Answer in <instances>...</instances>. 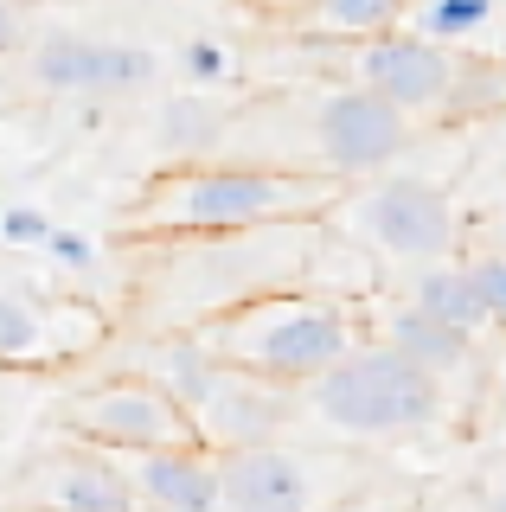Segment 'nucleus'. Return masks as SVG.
<instances>
[{
    "mask_svg": "<svg viewBox=\"0 0 506 512\" xmlns=\"http://www.w3.org/2000/svg\"><path fill=\"white\" fill-rule=\"evenodd\" d=\"M65 320H71V308L45 314L26 295L0 288V365H52V359H65L77 346V340H65Z\"/></svg>",
    "mask_w": 506,
    "mask_h": 512,
    "instance_id": "obj_14",
    "label": "nucleus"
},
{
    "mask_svg": "<svg viewBox=\"0 0 506 512\" xmlns=\"http://www.w3.org/2000/svg\"><path fill=\"white\" fill-rule=\"evenodd\" d=\"M302 26L321 32V39L372 45L385 32L410 26V0H302Z\"/></svg>",
    "mask_w": 506,
    "mask_h": 512,
    "instance_id": "obj_17",
    "label": "nucleus"
},
{
    "mask_svg": "<svg viewBox=\"0 0 506 512\" xmlns=\"http://www.w3.org/2000/svg\"><path fill=\"white\" fill-rule=\"evenodd\" d=\"M33 84L52 96H122L154 84V52H141L129 39H90V32H45L26 52Z\"/></svg>",
    "mask_w": 506,
    "mask_h": 512,
    "instance_id": "obj_9",
    "label": "nucleus"
},
{
    "mask_svg": "<svg viewBox=\"0 0 506 512\" xmlns=\"http://www.w3.org/2000/svg\"><path fill=\"white\" fill-rule=\"evenodd\" d=\"M0 218H7V205H0Z\"/></svg>",
    "mask_w": 506,
    "mask_h": 512,
    "instance_id": "obj_29",
    "label": "nucleus"
},
{
    "mask_svg": "<svg viewBox=\"0 0 506 512\" xmlns=\"http://www.w3.org/2000/svg\"><path fill=\"white\" fill-rule=\"evenodd\" d=\"M487 109H506V58L462 52V77H455V96L442 109V122H468V116H487Z\"/></svg>",
    "mask_w": 506,
    "mask_h": 512,
    "instance_id": "obj_21",
    "label": "nucleus"
},
{
    "mask_svg": "<svg viewBox=\"0 0 506 512\" xmlns=\"http://www.w3.org/2000/svg\"><path fill=\"white\" fill-rule=\"evenodd\" d=\"M455 77H462V52L423 39V32H385V39L359 45L353 52V84L378 90L385 103H398L404 116H442L455 96Z\"/></svg>",
    "mask_w": 506,
    "mask_h": 512,
    "instance_id": "obj_8",
    "label": "nucleus"
},
{
    "mask_svg": "<svg viewBox=\"0 0 506 512\" xmlns=\"http://www.w3.org/2000/svg\"><path fill=\"white\" fill-rule=\"evenodd\" d=\"M13 500L20 512H141V487L135 468H122L103 448H65L33 461Z\"/></svg>",
    "mask_w": 506,
    "mask_h": 512,
    "instance_id": "obj_10",
    "label": "nucleus"
},
{
    "mask_svg": "<svg viewBox=\"0 0 506 512\" xmlns=\"http://www.w3.org/2000/svg\"><path fill=\"white\" fill-rule=\"evenodd\" d=\"M199 442L212 455H244V448H276L282 429L295 423V391L289 384H270L257 372H237L225 365V378L212 384V397L199 404Z\"/></svg>",
    "mask_w": 506,
    "mask_h": 512,
    "instance_id": "obj_11",
    "label": "nucleus"
},
{
    "mask_svg": "<svg viewBox=\"0 0 506 512\" xmlns=\"http://www.w3.org/2000/svg\"><path fill=\"white\" fill-rule=\"evenodd\" d=\"M58 429L103 455H167V448H205L199 423L161 378H103L58 410Z\"/></svg>",
    "mask_w": 506,
    "mask_h": 512,
    "instance_id": "obj_5",
    "label": "nucleus"
},
{
    "mask_svg": "<svg viewBox=\"0 0 506 512\" xmlns=\"http://www.w3.org/2000/svg\"><path fill=\"white\" fill-rule=\"evenodd\" d=\"M340 218L353 224V237H366V244H378L398 263H423V269H436L462 244L455 199L436 180H417V173H385V180L346 192Z\"/></svg>",
    "mask_w": 506,
    "mask_h": 512,
    "instance_id": "obj_6",
    "label": "nucleus"
},
{
    "mask_svg": "<svg viewBox=\"0 0 506 512\" xmlns=\"http://www.w3.org/2000/svg\"><path fill=\"white\" fill-rule=\"evenodd\" d=\"M481 512H506V480H494V487H487V500H481Z\"/></svg>",
    "mask_w": 506,
    "mask_h": 512,
    "instance_id": "obj_28",
    "label": "nucleus"
},
{
    "mask_svg": "<svg viewBox=\"0 0 506 512\" xmlns=\"http://www.w3.org/2000/svg\"><path fill=\"white\" fill-rule=\"evenodd\" d=\"M308 410L353 442H404L442 423V378L391 340H359L327 378L308 384Z\"/></svg>",
    "mask_w": 506,
    "mask_h": 512,
    "instance_id": "obj_4",
    "label": "nucleus"
},
{
    "mask_svg": "<svg viewBox=\"0 0 506 512\" xmlns=\"http://www.w3.org/2000/svg\"><path fill=\"white\" fill-rule=\"evenodd\" d=\"M52 231L58 224L45 218L39 205H7V218H0V244H13V250H45Z\"/></svg>",
    "mask_w": 506,
    "mask_h": 512,
    "instance_id": "obj_22",
    "label": "nucleus"
},
{
    "mask_svg": "<svg viewBox=\"0 0 506 512\" xmlns=\"http://www.w3.org/2000/svg\"><path fill=\"white\" fill-rule=\"evenodd\" d=\"M154 378L186 404V416H199V404L212 397V384L225 378V359H212V346H205L199 333H161V346H154Z\"/></svg>",
    "mask_w": 506,
    "mask_h": 512,
    "instance_id": "obj_18",
    "label": "nucleus"
},
{
    "mask_svg": "<svg viewBox=\"0 0 506 512\" xmlns=\"http://www.w3.org/2000/svg\"><path fill=\"white\" fill-rule=\"evenodd\" d=\"M474 282H481V295H487V314H494V327H506V250L494 256H474Z\"/></svg>",
    "mask_w": 506,
    "mask_h": 512,
    "instance_id": "obj_24",
    "label": "nucleus"
},
{
    "mask_svg": "<svg viewBox=\"0 0 506 512\" xmlns=\"http://www.w3.org/2000/svg\"><path fill=\"white\" fill-rule=\"evenodd\" d=\"M135 487L161 512H225V480H218L212 448H167V455H135Z\"/></svg>",
    "mask_w": 506,
    "mask_h": 512,
    "instance_id": "obj_13",
    "label": "nucleus"
},
{
    "mask_svg": "<svg viewBox=\"0 0 506 512\" xmlns=\"http://www.w3.org/2000/svg\"><path fill=\"white\" fill-rule=\"evenodd\" d=\"M321 512H398V506L378 500V493H359V500H340V506H321Z\"/></svg>",
    "mask_w": 506,
    "mask_h": 512,
    "instance_id": "obj_27",
    "label": "nucleus"
},
{
    "mask_svg": "<svg viewBox=\"0 0 506 512\" xmlns=\"http://www.w3.org/2000/svg\"><path fill=\"white\" fill-rule=\"evenodd\" d=\"M20 45H26V13L0 0V58H7V52H20Z\"/></svg>",
    "mask_w": 506,
    "mask_h": 512,
    "instance_id": "obj_26",
    "label": "nucleus"
},
{
    "mask_svg": "<svg viewBox=\"0 0 506 512\" xmlns=\"http://www.w3.org/2000/svg\"><path fill=\"white\" fill-rule=\"evenodd\" d=\"M410 122L398 103H385L366 84H340L321 90L308 103V141H314V173L327 180H366L385 173L391 160L410 148Z\"/></svg>",
    "mask_w": 506,
    "mask_h": 512,
    "instance_id": "obj_7",
    "label": "nucleus"
},
{
    "mask_svg": "<svg viewBox=\"0 0 506 512\" xmlns=\"http://www.w3.org/2000/svg\"><path fill=\"white\" fill-rule=\"evenodd\" d=\"M45 250H52L65 269H90V263H97V244H90L84 231H52V244H45Z\"/></svg>",
    "mask_w": 506,
    "mask_h": 512,
    "instance_id": "obj_25",
    "label": "nucleus"
},
{
    "mask_svg": "<svg viewBox=\"0 0 506 512\" xmlns=\"http://www.w3.org/2000/svg\"><path fill=\"white\" fill-rule=\"evenodd\" d=\"M410 308H423L430 320H442V327H455V333H468V340H481V333L494 327L487 295H481V282H474L468 263H436V269H423Z\"/></svg>",
    "mask_w": 506,
    "mask_h": 512,
    "instance_id": "obj_15",
    "label": "nucleus"
},
{
    "mask_svg": "<svg viewBox=\"0 0 506 512\" xmlns=\"http://www.w3.org/2000/svg\"><path fill=\"white\" fill-rule=\"evenodd\" d=\"M180 71L193 77V84H225V77H231V52L218 39H186L180 45Z\"/></svg>",
    "mask_w": 506,
    "mask_h": 512,
    "instance_id": "obj_23",
    "label": "nucleus"
},
{
    "mask_svg": "<svg viewBox=\"0 0 506 512\" xmlns=\"http://www.w3.org/2000/svg\"><path fill=\"white\" fill-rule=\"evenodd\" d=\"M225 480V512H314V480L308 461L289 448H244V455H218Z\"/></svg>",
    "mask_w": 506,
    "mask_h": 512,
    "instance_id": "obj_12",
    "label": "nucleus"
},
{
    "mask_svg": "<svg viewBox=\"0 0 506 512\" xmlns=\"http://www.w3.org/2000/svg\"><path fill=\"white\" fill-rule=\"evenodd\" d=\"M154 141H161V154H173L180 167H199V160L225 141V109L205 103V96H173V103H161V116H154Z\"/></svg>",
    "mask_w": 506,
    "mask_h": 512,
    "instance_id": "obj_19",
    "label": "nucleus"
},
{
    "mask_svg": "<svg viewBox=\"0 0 506 512\" xmlns=\"http://www.w3.org/2000/svg\"><path fill=\"white\" fill-rule=\"evenodd\" d=\"M199 340L212 346V359L237 365V372L308 391L314 378H327L359 346V327H353V301L334 295V288H270L244 308L205 320Z\"/></svg>",
    "mask_w": 506,
    "mask_h": 512,
    "instance_id": "obj_3",
    "label": "nucleus"
},
{
    "mask_svg": "<svg viewBox=\"0 0 506 512\" xmlns=\"http://www.w3.org/2000/svg\"><path fill=\"white\" fill-rule=\"evenodd\" d=\"M346 205V180L314 167H263V160H199L167 167L141 186L122 237L129 244H173V237H237L276 224H321Z\"/></svg>",
    "mask_w": 506,
    "mask_h": 512,
    "instance_id": "obj_1",
    "label": "nucleus"
},
{
    "mask_svg": "<svg viewBox=\"0 0 506 512\" xmlns=\"http://www.w3.org/2000/svg\"><path fill=\"white\" fill-rule=\"evenodd\" d=\"M327 237L321 224H276V231H237V237H173L154 250L141 276V308L167 333H199L205 320L244 308L270 288H302L314 276Z\"/></svg>",
    "mask_w": 506,
    "mask_h": 512,
    "instance_id": "obj_2",
    "label": "nucleus"
},
{
    "mask_svg": "<svg viewBox=\"0 0 506 512\" xmlns=\"http://www.w3.org/2000/svg\"><path fill=\"white\" fill-rule=\"evenodd\" d=\"M385 340L398 346L404 359H417L423 372H436V378H455V372L474 365V340H468V333L442 327V320H430L423 308H391L385 314Z\"/></svg>",
    "mask_w": 506,
    "mask_h": 512,
    "instance_id": "obj_16",
    "label": "nucleus"
},
{
    "mask_svg": "<svg viewBox=\"0 0 506 512\" xmlns=\"http://www.w3.org/2000/svg\"><path fill=\"white\" fill-rule=\"evenodd\" d=\"M487 20H494V0H410V32L449 45V52L481 39Z\"/></svg>",
    "mask_w": 506,
    "mask_h": 512,
    "instance_id": "obj_20",
    "label": "nucleus"
}]
</instances>
